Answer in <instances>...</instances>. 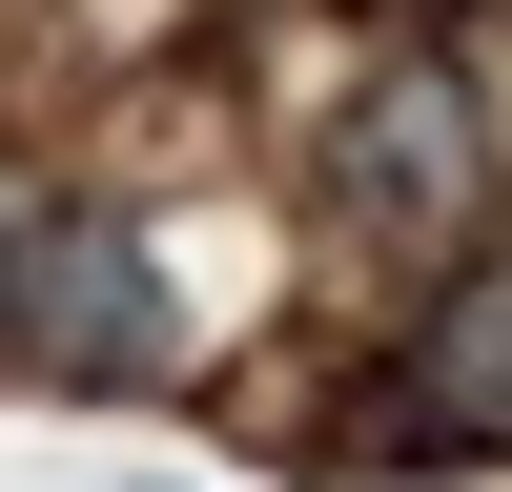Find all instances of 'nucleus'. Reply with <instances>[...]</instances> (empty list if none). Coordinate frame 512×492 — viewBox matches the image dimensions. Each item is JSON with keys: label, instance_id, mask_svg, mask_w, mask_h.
Here are the masks:
<instances>
[{"label": "nucleus", "instance_id": "1", "mask_svg": "<svg viewBox=\"0 0 512 492\" xmlns=\"http://www.w3.org/2000/svg\"><path fill=\"white\" fill-rule=\"evenodd\" d=\"M21 369L41 390H164V369H185V287H164V246L123 226V205L21 226Z\"/></svg>", "mask_w": 512, "mask_h": 492}, {"label": "nucleus", "instance_id": "2", "mask_svg": "<svg viewBox=\"0 0 512 492\" xmlns=\"http://www.w3.org/2000/svg\"><path fill=\"white\" fill-rule=\"evenodd\" d=\"M328 205H349L369 246H451L492 205V123H472V82L451 62H390L349 123H328Z\"/></svg>", "mask_w": 512, "mask_h": 492}, {"label": "nucleus", "instance_id": "3", "mask_svg": "<svg viewBox=\"0 0 512 492\" xmlns=\"http://www.w3.org/2000/svg\"><path fill=\"white\" fill-rule=\"evenodd\" d=\"M369 431H390L410 472H451V451H512V267H451L431 308L390 328V390H369Z\"/></svg>", "mask_w": 512, "mask_h": 492}, {"label": "nucleus", "instance_id": "4", "mask_svg": "<svg viewBox=\"0 0 512 492\" xmlns=\"http://www.w3.org/2000/svg\"><path fill=\"white\" fill-rule=\"evenodd\" d=\"M369 41H451V21H492V0H349Z\"/></svg>", "mask_w": 512, "mask_h": 492}, {"label": "nucleus", "instance_id": "5", "mask_svg": "<svg viewBox=\"0 0 512 492\" xmlns=\"http://www.w3.org/2000/svg\"><path fill=\"white\" fill-rule=\"evenodd\" d=\"M0 349H21V246H0Z\"/></svg>", "mask_w": 512, "mask_h": 492}]
</instances>
